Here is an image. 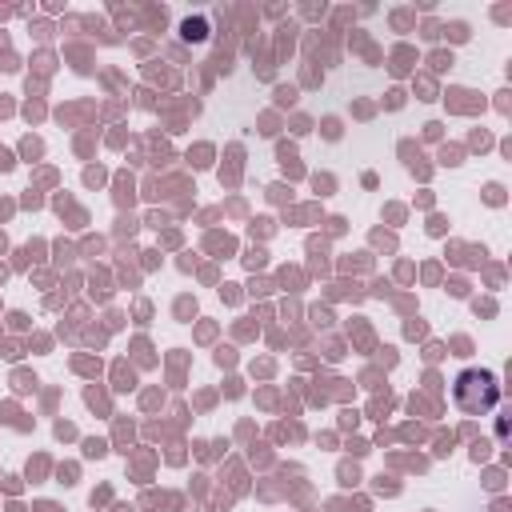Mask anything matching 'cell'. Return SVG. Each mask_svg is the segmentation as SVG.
Instances as JSON below:
<instances>
[{
  "label": "cell",
  "mask_w": 512,
  "mask_h": 512,
  "mask_svg": "<svg viewBox=\"0 0 512 512\" xmlns=\"http://www.w3.org/2000/svg\"><path fill=\"white\" fill-rule=\"evenodd\" d=\"M452 400L464 416H488L496 404H500V380L492 368H464L456 372V384H452Z\"/></svg>",
  "instance_id": "obj_1"
}]
</instances>
